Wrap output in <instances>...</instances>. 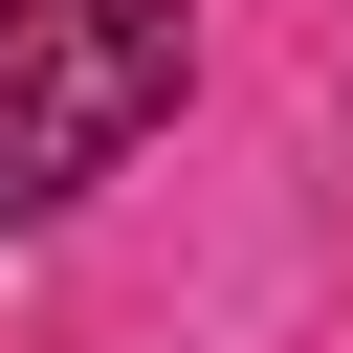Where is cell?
Here are the masks:
<instances>
[{
    "label": "cell",
    "mask_w": 353,
    "mask_h": 353,
    "mask_svg": "<svg viewBox=\"0 0 353 353\" xmlns=\"http://www.w3.org/2000/svg\"><path fill=\"white\" fill-rule=\"evenodd\" d=\"M176 110V0H0V221H66Z\"/></svg>",
    "instance_id": "cell-1"
}]
</instances>
